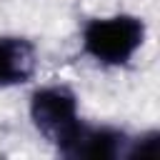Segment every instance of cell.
<instances>
[{"instance_id": "6da1fadb", "label": "cell", "mask_w": 160, "mask_h": 160, "mask_svg": "<svg viewBox=\"0 0 160 160\" xmlns=\"http://www.w3.org/2000/svg\"><path fill=\"white\" fill-rule=\"evenodd\" d=\"M145 40V22L135 15L92 18L82 28V52L100 65H125Z\"/></svg>"}, {"instance_id": "7a4b0ae2", "label": "cell", "mask_w": 160, "mask_h": 160, "mask_svg": "<svg viewBox=\"0 0 160 160\" xmlns=\"http://www.w3.org/2000/svg\"><path fill=\"white\" fill-rule=\"evenodd\" d=\"M30 120L38 132L58 148V152L75 138L82 120L78 115V98L65 85H45L30 98Z\"/></svg>"}, {"instance_id": "3957f363", "label": "cell", "mask_w": 160, "mask_h": 160, "mask_svg": "<svg viewBox=\"0 0 160 160\" xmlns=\"http://www.w3.org/2000/svg\"><path fill=\"white\" fill-rule=\"evenodd\" d=\"M130 138L122 130L115 128H98V125H80V130L75 132V138L60 150V155L65 158H92V160H110L122 155L128 150Z\"/></svg>"}, {"instance_id": "277c9868", "label": "cell", "mask_w": 160, "mask_h": 160, "mask_svg": "<svg viewBox=\"0 0 160 160\" xmlns=\"http://www.w3.org/2000/svg\"><path fill=\"white\" fill-rule=\"evenodd\" d=\"M38 52L28 38L0 35V88L22 85L35 75Z\"/></svg>"}, {"instance_id": "5b68a950", "label": "cell", "mask_w": 160, "mask_h": 160, "mask_svg": "<svg viewBox=\"0 0 160 160\" xmlns=\"http://www.w3.org/2000/svg\"><path fill=\"white\" fill-rule=\"evenodd\" d=\"M158 148H160V135L158 132H148V135L128 142L125 158H155Z\"/></svg>"}]
</instances>
